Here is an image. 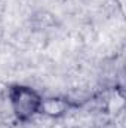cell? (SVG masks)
Here are the masks:
<instances>
[{
    "label": "cell",
    "instance_id": "6da1fadb",
    "mask_svg": "<svg viewBox=\"0 0 126 128\" xmlns=\"http://www.w3.org/2000/svg\"><path fill=\"white\" fill-rule=\"evenodd\" d=\"M6 97L9 100L12 113L18 122L27 124L37 115H40V104L43 97L31 86L22 84L9 85Z\"/></svg>",
    "mask_w": 126,
    "mask_h": 128
},
{
    "label": "cell",
    "instance_id": "7a4b0ae2",
    "mask_svg": "<svg viewBox=\"0 0 126 128\" xmlns=\"http://www.w3.org/2000/svg\"><path fill=\"white\" fill-rule=\"evenodd\" d=\"M79 104L73 103L65 97H46L42 100L40 104V115H45L52 119H58L65 116L71 109L77 107Z\"/></svg>",
    "mask_w": 126,
    "mask_h": 128
},
{
    "label": "cell",
    "instance_id": "3957f363",
    "mask_svg": "<svg viewBox=\"0 0 126 128\" xmlns=\"http://www.w3.org/2000/svg\"><path fill=\"white\" fill-rule=\"evenodd\" d=\"M31 26L36 30H46V28H52L57 24V18L54 14L48 12V10H37L36 14H33L31 16Z\"/></svg>",
    "mask_w": 126,
    "mask_h": 128
}]
</instances>
